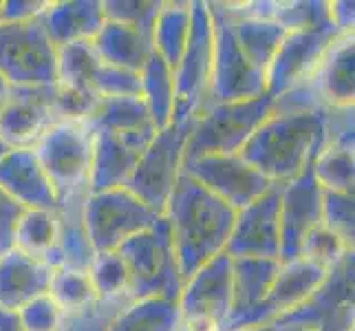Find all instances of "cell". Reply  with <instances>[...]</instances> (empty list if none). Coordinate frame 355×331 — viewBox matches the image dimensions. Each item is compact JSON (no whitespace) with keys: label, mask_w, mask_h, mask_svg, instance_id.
I'll return each mask as SVG.
<instances>
[{"label":"cell","mask_w":355,"mask_h":331,"mask_svg":"<svg viewBox=\"0 0 355 331\" xmlns=\"http://www.w3.org/2000/svg\"><path fill=\"white\" fill-rule=\"evenodd\" d=\"M192 121L194 119L183 121V124H170L168 128L159 130L150 146L139 157L137 168L132 170L128 183L124 186L162 217L181 177L183 151H186L190 137Z\"/></svg>","instance_id":"8"},{"label":"cell","mask_w":355,"mask_h":331,"mask_svg":"<svg viewBox=\"0 0 355 331\" xmlns=\"http://www.w3.org/2000/svg\"><path fill=\"white\" fill-rule=\"evenodd\" d=\"M225 254L230 259L280 261V186H272L236 212Z\"/></svg>","instance_id":"15"},{"label":"cell","mask_w":355,"mask_h":331,"mask_svg":"<svg viewBox=\"0 0 355 331\" xmlns=\"http://www.w3.org/2000/svg\"><path fill=\"white\" fill-rule=\"evenodd\" d=\"M0 76L11 87H53L58 46L38 18L0 24Z\"/></svg>","instance_id":"7"},{"label":"cell","mask_w":355,"mask_h":331,"mask_svg":"<svg viewBox=\"0 0 355 331\" xmlns=\"http://www.w3.org/2000/svg\"><path fill=\"white\" fill-rule=\"evenodd\" d=\"M89 130H113V133H144L157 130L144 97H102L91 117L84 119ZM159 133V130H157Z\"/></svg>","instance_id":"29"},{"label":"cell","mask_w":355,"mask_h":331,"mask_svg":"<svg viewBox=\"0 0 355 331\" xmlns=\"http://www.w3.org/2000/svg\"><path fill=\"white\" fill-rule=\"evenodd\" d=\"M232 259L223 252L199 267L179 294V323L188 331H218L232 314Z\"/></svg>","instance_id":"11"},{"label":"cell","mask_w":355,"mask_h":331,"mask_svg":"<svg viewBox=\"0 0 355 331\" xmlns=\"http://www.w3.org/2000/svg\"><path fill=\"white\" fill-rule=\"evenodd\" d=\"M11 248L44 263L58 248L55 210H24L16 223Z\"/></svg>","instance_id":"31"},{"label":"cell","mask_w":355,"mask_h":331,"mask_svg":"<svg viewBox=\"0 0 355 331\" xmlns=\"http://www.w3.org/2000/svg\"><path fill=\"white\" fill-rule=\"evenodd\" d=\"M212 82V18L205 0H192V27L186 53L175 69L173 124L197 117L210 95Z\"/></svg>","instance_id":"9"},{"label":"cell","mask_w":355,"mask_h":331,"mask_svg":"<svg viewBox=\"0 0 355 331\" xmlns=\"http://www.w3.org/2000/svg\"><path fill=\"white\" fill-rule=\"evenodd\" d=\"M9 97H11V84L0 76V117H3L5 108L9 104Z\"/></svg>","instance_id":"48"},{"label":"cell","mask_w":355,"mask_h":331,"mask_svg":"<svg viewBox=\"0 0 355 331\" xmlns=\"http://www.w3.org/2000/svg\"><path fill=\"white\" fill-rule=\"evenodd\" d=\"M280 261L269 259H232V285H234V305L232 314L218 331H239L250 327L272 325L265 303L272 289Z\"/></svg>","instance_id":"19"},{"label":"cell","mask_w":355,"mask_h":331,"mask_svg":"<svg viewBox=\"0 0 355 331\" xmlns=\"http://www.w3.org/2000/svg\"><path fill=\"white\" fill-rule=\"evenodd\" d=\"M157 130L144 133H113L93 130V166H91V192H106L124 188L139 157L155 139Z\"/></svg>","instance_id":"18"},{"label":"cell","mask_w":355,"mask_h":331,"mask_svg":"<svg viewBox=\"0 0 355 331\" xmlns=\"http://www.w3.org/2000/svg\"><path fill=\"white\" fill-rule=\"evenodd\" d=\"M175 331H188V329H186V327H183V325H181V323H179V325H177V329H175Z\"/></svg>","instance_id":"53"},{"label":"cell","mask_w":355,"mask_h":331,"mask_svg":"<svg viewBox=\"0 0 355 331\" xmlns=\"http://www.w3.org/2000/svg\"><path fill=\"white\" fill-rule=\"evenodd\" d=\"M186 175L239 212L274 186L241 155H205L181 166Z\"/></svg>","instance_id":"13"},{"label":"cell","mask_w":355,"mask_h":331,"mask_svg":"<svg viewBox=\"0 0 355 331\" xmlns=\"http://www.w3.org/2000/svg\"><path fill=\"white\" fill-rule=\"evenodd\" d=\"M207 9L212 18V82L203 110L207 106L245 102L265 95V73L256 69L239 46L227 3L210 0Z\"/></svg>","instance_id":"4"},{"label":"cell","mask_w":355,"mask_h":331,"mask_svg":"<svg viewBox=\"0 0 355 331\" xmlns=\"http://www.w3.org/2000/svg\"><path fill=\"white\" fill-rule=\"evenodd\" d=\"M159 219L162 214L150 210L126 188L91 192L84 203V223L97 254L117 252L128 239L153 228Z\"/></svg>","instance_id":"10"},{"label":"cell","mask_w":355,"mask_h":331,"mask_svg":"<svg viewBox=\"0 0 355 331\" xmlns=\"http://www.w3.org/2000/svg\"><path fill=\"white\" fill-rule=\"evenodd\" d=\"M177 325V303L164 298H146L126 305L113 321L111 331H175Z\"/></svg>","instance_id":"33"},{"label":"cell","mask_w":355,"mask_h":331,"mask_svg":"<svg viewBox=\"0 0 355 331\" xmlns=\"http://www.w3.org/2000/svg\"><path fill=\"white\" fill-rule=\"evenodd\" d=\"M22 212H24V207L18 205L3 188H0V254L11 250L14 230Z\"/></svg>","instance_id":"44"},{"label":"cell","mask_w":355,"mask_h":331,"mask_svg":"<svg viewBox=\"0 0 355 331\" xmlns=\"http://www.w3.org/2000/svg\"><path fill=\"white\" fill-rule=\"evenodd\" d=\"M232 24H234L236 42L243 49L245 58L259 69L261 73H267L269 65L274 62L280 44H283L287 31L274 20L265 18H252L239 11L236 3H227Z\"/></svg>","instance_id":"27"},{"label":"cell","mask_w":355,"mask_h":331,"mask_svg":"<svg viewBox=\"0 0 355 331\" xmlns=\"http://www.w3.org/2000/svg\"><path fill=\"white\" fill-rule=\"evenodd\" d=\"M7 151H11V148H9V146H7V144H5L3 139H0V157H3V155H5Z\"/></svg>","instance_id":"51"},{"label":"cell","mask_w":355,"mask_h":331,"mask_svg":"<svg viewBox=\"0 0 355 331\" xmlns=\"http://www.w3.org/2000/svg\"><path fill=\"white\" fill-rule=\"evenodd\" d=\"M340 31L334 22L322 24L315 29L293 31L287 33L283 44H280L274 62L269 65L265 80H267V95L278 97L298 84H304L313 78L315 69L320 67L322 58L327 56L329 46L338 38Z\"/></svg>","instance_id":"14"},{"label":"cell","mask_w":355,"mask_h":331,"mask_svg":"<svg viewBox=\"0 0 355 331\" xmlns=\"http://www.w3.org/2000/svg\"><path fill=\"white\" fill-rule=\"evenodd\" d=\"M329 11H331V22L336 24L340 33H353V24H355L353 0H336V3H329Z\"/></svg>","instance_id":"46"},{"label":"cell","mask_w":355,"mask_h":331,"mask_svg":"<svg viewBox=\"0 0 355 331\" xmlns=\"http://www.w3.org/2000/svg\"><path fill=\"white\" fill-rule=\"evenodd\" d=\"M355 252H349L311 296L285 314L276 325H298L311 331H353L355 329Z\"/></svg>","instance_id":"12"},{"label":"cell","mask_w":355,"mask_h":331,"mask_svg":"<svg viewBox=\"0 0 355 331\" xmlns=\"http://www.w3.org/2000/svg\"><path fill=\"white\" fill-rule=\"evenodd\" d=\"M322 226L355 250V197L322 190Z\"/></svg>","instance_id":"39"},{"label":"cell","mask_w":355,"mask_h":331,"mask_svg":"<svg viewBox=\"0 0 355 331\" xmlns=\"http://www.w3.org/2000/svg\"><path fill=\"white\" fill-rule=\"evenodd\" d=\"M353 60H355V33H342L329 46L320 67L315 69L313 78L309 80L327 108L353 106L355 100Z\"/></svg>","instance_id":"24"},{"label":"cell","mask_w":355,"mask_h":331,"mask_svg":"<svg viewBox=\"0 0 355 331\" xmlns=\"http://www.w3.org/2000/svg\"><path fill=\"white\" fill-rule=\"evenodd\" d=\"M102 58L93 42H71L58 46V87L95 93V80L100 76ZM97 95V93H95Z\"/></svg>","instance_id":"32"},{"label":"cell","mask_w":355,"mask_h":331,"mask_svg":"<svg viewBox=\"0 0 355 331\" xmlns=\"http://www.w3.org/2000/svg\"><path fill=\"white\" fill-rule=\"evenodd\" d=\"M89 276L97 298H119V296L132 298L128 269L117 252L95 254V259L89 267Z\"/></svg>","instance_id":"36"},{"label":"cell","mask_w":355,"mask_h":331,"mask_svg":"<svg viewBox=\"0 0 355 331\" xmlns=\"http://www.w3.org/2000/svg\"><path fill=\"white\" fill-rule=\"evenodd\" d=\"M0 24H3V0H0Z\"/></svg>","instance_id":"52"},{"label":"cell","mask_w":355,"mask_h":331,"mask_svg":"<svg viewBox=\"0 0 355 331\" xmlns=\"http://www.w3.org/2000/svg\"><path fill=\"white\" fill-rule=\"evenodd\" d=\"M46 3L40 0H3V24L5 22H24L42 14Z\"/></svg>","instance_id":"45"},{"label":"cell","mask_w":355,"mask_h":331,"mask_svg":"<svg viewBox=\"0 0 355 331\" xmlns=\"http://www.w3.org/2000/svg\"><path fill=\"white\" fill-rule=\"evenodd\" d=\"M318 226H322V188L307 168L280 186V263L298 259L304 239Z\"/></svg>","instance_id":"16"},{"label":"cell","mask_w":355,"mask_h":331,"mask_svg":"<svg viewBox=\"0 0 355 331\" xmlns=\"http://www.w3.org/2000/svg\"><path fill=\"white\" fill-rule=\"evenodd\" d=\"M46 294L64 314L84 309L97 300L89 272H80V269H69V267L53 269Z\"/></svg>","instance_id":"35"},{"label":"cell","mask_w":355,"mask_h":331,"mask_svg":"<svg viewBox=\"0 0 355 331\" xmlns=\"http://www.w3.org/2000/svg\"><path fill=\"white\" fill-rule=\"evenodd\" d=\"M162 5L164 0H102V11L108 22L128 24L153 33Z\"/></svg>","instance_id":"40"},{"label":"cell","mask_w":355,"mask_h":331,"mask_svg":"<svg viewBox=\"0 0 355 331\" xmlns=\"http://www.w3.org/2000/svg\"><path fill=\"white\" fill-rule=\"evenodd\" d=\"M44 175L51 181L58 199L78 192H91L93 133L80 119H62L49 128L31 148Z\"/></svg>","instance_id":"6"},{"label":"cell","mask_w":355,"mask_h":331,"mask_svg":"<svg viewBox=\"0 0 355 331\" xmlns=\"http://www.w3.org/2000/svg\"><path fill=\"white\" fill-rule=\"evenodd\" d=\"M239 331H276V325H263V327H250V329H239Z\"/></svg>","instance_id":"50"},{"label":"cell","mask_w":355,"mask_h":331,"mask_svg":"<svg viewBox=\"0 0 355 331\" xmlns=\"http://www.w3.org/2000/svg\"><path fill=\"white\" fill-rule=\"evenodd\" d=\"M349 252H355L345 241H340L331 230L318 226L311 235L304 239L298 259H307L324 269H334Z\"/></svg>","instance_id":"41"},{"label":"cell","mask_w":355,"mask_h":331,"mask_svg":"<svg viewBox=\"0 0 355 331\" xmlns=\"http://www.w3.org/2000/svg\"><path fill=\"white\" fill-rule=\"evenodd\" d=\"M53 269L18 250L0 254V309L18 314L24 305L49 291Z\"/></svg>","instance_id":"22"},{"label":"cell","mask_w":355,"mask_h":331,"mask_svg":"<svg viewBox=\"0 0 355 331\" xmlns=\"http://www.w3.org/2000/svg\"><path fill=\"white\" fill-rule=\"evenodd\" d=\"M315 181L322 190L353 194L355 186V151L324 146L311 166Z\"/></svg>","instance_id":"34"},{"label":"cell","mask_w":355,"mask_h":331,"mask_svg":"<svg viewBox=\"0 0 355 331\" xmlns=\"http://www.w3.org/2000/svg\"><path fill=\"white\" fill-rule=\"evenodd\" d=\"M121 261L126 263L130 276L132 300L164 298L179 300L183 289V278L179 272L177 254L173 248V237L166 217H162L148 230L128 239L117 250Z\"/></svg>","instance_id":"3"},{"label":"cell","mask_w":355,"mask_h":331,"mask_svg":"<svg viewBox=\"0 0 355 331\" xmlns=\"http://www.w3.org/2000/svg\"><path fill=\"white\" fill-rule=\"evenodd\" d=\"M276 331H311V329L298 327V325H276Z\"/></svg>","instance_id":"49"},{"label":"cell","mask_w":355,"mask_h":331,"mask_svg":"<svg viewBox=\"0 0 355 331\" xmlns=\"http://www.w3.org/2000/svg\"><path fill=\"white\" fill-rule=\"evenodd\" d=\"M0 331H24L16 314L0 309Z\"/></svg>","instance_id":"47"},{"label":"cell","mask_w":355,"mask_h":331,"mask_svg":"<svg viewBox=\"0 0 355 331\" xmlns=\"http://www.w3.org/2000/svg\"><path fill=\"white\" fill-rule=\"evenodd\" d=\"M93 46L97 56L102 58V62L130 73H139V76L155 53L153 33L108 20L95 35Z\"/></svg>","instance_id":"26"},{"label":"cell","mask_w":355,"mask_h":331,"mask_svg":"<svg viewBox=\"0 0 355 331\" xmlns=\"http://www.w3.org/2000/svg\"><path fill=\"white\" fill-rule=\"evenodd\" d=\"M324 110L311 113H269L239 153L274 186L300 177L311 168L327 142Z\"/></svg>","instance_id":"2"},{"label":"cell","mask_w":355,"mask_h":331,"mask_svg":"<svg viewBox=\"0 0 355 331\" xmlns=\"http://www.w3.org/2000/svg\"><path fill=\"white\" fill-rule=\"evenodd\" d=\"M272 106L274 97L267 93L245 102L207 106L192 121L183 164L205 155H239L256 128L269 117Z\"/></svg>","instance_id":"5"},{"label":"cell","mask_w":355,"mask_h":331,"mask_svg":"<svg viewBox=\"0 0 355 331\" xmlns=\"http://www.w3.org/2000/svg\"><path fill=\"white\" fill-rule=\"evenodd\" d=\"M55 84L53 87H11V97L0 117V139L9 148L31 151L42 135L55 126Z\"/></svg>","instance_id":"17"},{"label":"cell","mask_w":355,"mask_h":331,"mask_svg":"<svg viewBox=\"0 0 355 331\" xmlns=\"http://www.w3.org/2000/svg\"><path fill=\"white\" fill-rule=\"evenodd\" d=\"M89 194L91 192H78L71 194V197L58 199V248L44 261L51 269L69 267L89 272L97 254L89 239L87 223H84V203H87Z\"/></svg>","instance_id":"21"},{"label":"cell","mask_w":355,"mask_h":331,"mask_svg":"<svg viewBox=\"0 0 355 331\" xmlns=\"http://www.w3.org/2000/svg\"><path fill=\"white\" fill-rule=\"evenodd\" d=\"M183 283L225 252L236 212L194 179L181 175L164 212Z\"/></svg>","instance_id":"1"},{"label":"cell","mask_w":355,"mask_h":331,"mask_svg":"<svg viewBox=\"0 0 355 331\" xmlns=\"http://www.w3.org/2000/svg\"><path fill=\"white\" fill-rule=\"evenodd\" d=\"M141 97L148 106L150 119L157 130L173 124L175 115V71L162 58L153 53L141 71Z\"/></svg>","instance_id":"30"},{"label":"cell","mask_w":355,"mask_h":331,"mask_svg":"<svg viewBox=\"0 0 355 331\" xmlns=\"http://www.w3.org/2000/svg\"><path fill=\"white\" fill-rule=\"evenodd\" d=\"M272 20L287 33H293L329 24L331 11H329V0H283L274 5Z\"/></svg>","instance_id":"37"},{"label":"cell","mask_w":355,"mask_h":331,"mask_svg":"<svg viewBox=\"0 0 355 331\" xmlns=\"http://www.w3.org/2000/svg\"><path fill=\"white\" fill-rule=\"evenodd\" d=\"M324 146L355 151V106H331L324 115Z\"/></svg>","instance_id":"43"},{"label":"cell","mask_w":355,"mask_h":331,"mask_svg":"<svg viewBox=\"0 0 355 331\" xmlns=\"http://www.w3.org/2000/svg\"><path fill=\"white\" fill-rule=\"evenodd\" d=\"M329 269L315 265L307 259H293L280 263V269L276 274V280L265 303V309L272 325L280 321L285 314L293 312L307 300L311 294L322 285Z\"/></svg>","instance_id":"25"},{"label":"cell","mask_w":355,"mask_h":331,"mask_svg":"<svg viewBox=\"0 0 355 331\" xmlns=\"http://www.w3.org/2000/svg\"><path fill=\"white\" fill-rule=\"evenodd\" d=\"M42 27L55 46L71 42H93L104 27L102 0H64V3H46L38 16Z\"/></svg>","instance_id":"23"},{"label":"cell","mask_w":355,"mask_h":331,"mask_svg":"<svg viewBox=\"0 0 355 331\" xmlns=\"http://www.w3.org/2000/svg\"><path fill=\"white\" fill-rule=\"evenodd\" d=\"M24 331H60L64 312L53 303L49 294L33 298L16 314Z\"/></svg>","instance_id":"42"},{"label":"cell","mask_w":355,"mask_h":331,"mask_svg":"<svg viewBox=\"0 0 355 331\" xmlns=\"http://www.w3.org/2000/svg\"><path fill=\"white\" fill-rule=\"evenodd\" d=\"M192 27V3L188 0H170L162 5V11L153 27L155 53L164 60L170 69H177L183 53H186Z\"/></svg>","instance_id":"28"},{"label":"cell","mask_w":355,"mask_h":331,"mask_svg":"<svg viewBox=\"0 0 355 331\" xmlns=\"http://www.w3.org/2000/svg\"><path fill=\"white\" fill-rule=\"evenodd\" d=\"M0 188L24 210H55L58 197L33 151L11 148L0 157Z\"/></svg>","instance_id":"20"},{"label":"cell","mask_w":355,"mask_h":331,"mask_svg":"<svg viewBox=\"0 0 355 331\" xmlns=\"http://www.w3.org/2000/svg\"><path fill=\"white\" fill-rule=\"evenodd\" d=\"M132 298L119 296V298H97L89 307L64 314L60 331H111L113 321L119 312L130 305Z\"/></svg>","instance_id":"38"}]
</instances>
